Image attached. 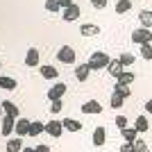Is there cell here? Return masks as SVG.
<instances>
[{"instance_id":"cell-1","label":"cell","mask_w":152,"mask_h":152,"mask_svg":"<svg viewBox=\"0 0 152 152\" xmlns=\"http://www.w3.org/2000/svg\"><path fill=\"white\" fill-rule=\"evenodd\" d=\"M109 61H111V57H109L107 52H102V50H98V52H93L89 57V68L91 70H102V68H107L109 66Z\"/></svg>"},{"instance_id":"cell-2","label":"cell","mask_w":152,"mask_h":152,"mask_svg":"<svg viewBox=\"0 0 152 152\" xmlns=\"http://www.w3.org/2000/svg\"><path fill=\"white\" fill-rule=\"evenodd\" d=\"M132 41L134 43H152V30H148V27H136V30L132 32Z\"/></svg>"},{"instance_id":"cell-3","label":"cell","mask_w":152,"mask_h":152,"mask_svg":"<svg viewBox=\"0 0 152 152\" xmlns=\"http://www.w3.org/2000/svg\"><path fill=\"white\" fill-rule=\"evenodd\" d=\"M61 132H64L61 121L52 118V121H48V123H45V134H50L52 139H59V136H61Z\"/></svg>"},{"instance_id":"cell-4","label":"cell","mask_w":152,"mask_h":152,"mask_svg":"<svg viewBox=\"0 0 152 152\" xmlns=\"http://www.w3.org/2000/svg\"><path fill=\"white\" fill-rule=\"evenodd\" d=\"M57 59L61 64H73L75 61V50H73L70 45H61V48L57 50Z\"/></svg>"},{"instance_id":"cell-5","label":"cell","mask_w":152,"mask_h":152,"mask_svg":"<svg viewBox=\"0 0 152 152\" xmlns=\"http://www.w3.org/2000/svg\"><path fill=\"white\" fill-rule=\"evenodd\" d=\"M64 93H66V84L64 82H57V84H52L50 89H48V100H61Z\"/></svg>"},{"instance_id":"cell-6","label":"cell","mask_w":152,"mask_h":152,"mask_svg":"<svg viewBox=\"0 0 152 152\" xmlns=\"http://www.w3.org/2000/svg\"><path fill=\"white\" fill-rule=\"evenodd\" d=\"M104 141H107V129H104V127H95L93 136H91V143H93L95 148H102Z\"/></svg>"},{"instance_id":"cell-7","label":"cell","mask_w":152,"mask_h":152,"mask_svg":"<svg viewBox=\"0 0 152 152\" xmlns=\"http://www.w3.org/2000/svg\"><path fill=\"white\" fill-rule=\"evenodd\" d=\"M30 125H32V121H27V118H16L14 134H18V136H27V134H30Z\"/></svg>"},{"instance_id":"cell-8","label":"cell","mask_w":152,"mask_h":152,"mask_svg":"<svg viewBox=\"0 0 152 152\" xmlns=\"http://www.w3.org/2000/svg\"><path fill=\"white\" fill-rule=\"evenodd\" d=\"M80 14H82V9H80V5H77V2H73V5L70 7H66V9H64V20H77L80 18Z\"/></svg>"},{"instance_id":"cell-9","label":"cell","mask_w":152,"mask_h":152,"mask_svg":"<svg viewBox=\"0 0 152 152\" xmlns=\"http://www.w3.org/2000/svg\"><path fill=\"white\" fill-rule=\"evenodd\" d=\"M82 114H95L98 116V114H102V104L98 100H86L82 104Z\"/></svg>"},{"instance_id":"cell-10","label":"cell","mask_w":152,"mask_h":152,"mask_svg":"<svg viewBox=\"0 0 152 152\" xmlns=\"http://www.w3.org/2000/svg\"><path fill=\"white\" fill-rule=\"evenodd\" d=\"M14 127H16V118L2 116V127H0V132L5 134V136H9V134H14Z\"/></svg>"},{"instance_id":"cell-11","label":"cell","mask_w":152,"mask_h":152,"mask_svg":"<svg viewBox=\"0 0 152 152\" xmlns=\"http://www.w3.org/2000/svg\"><path fill=\"white\" fill-rule=\"evenodd\" d=\"M80 34H82V37H95V34H100V25L84 23V25H80Z\"/></svg>"},{"instance_id":"cell-12","label":"cell","mask_w":152,"mask_h":152,"mask_svg":"<svg viewBox=\"0 0 152 152\" xmlns=\"http://www.w3.org/2000/svg\"><path fill=\"white\" fill-rule=\"evenodd\" d=\"M2 111H5V116H12V118H20L18 107H16L14 102H9V100H2Z\"/></svg>"},{"instance_id":"cell-13","label":"cell","mask_w":152,"mask_h":152,"mask_svg":"<svg viewBox=\"0 0 152 152\" xmlns=\"http://www.w3.org/2000/svg\"><path fill=\"white\" fill-rule=\"evenodd\" d=\"M61 125H64V129H66V132H82V123L75 121V118H64Z\"/></svg>"},{"instance_id":"cell-14","label":"cell","mask_w":152,"mask_h":152,"mask_svg":"<svg viewBox=\"0 0 152 152\" xmlns=\"http://www.w3.org/2000/svg\"><path fill=\"white\" fill-rule=\"evenodd\" d=\"M25 66H30V68H37V66H39V50H37V48H30V50H27Z\"/></svg>"},{"instance_id":"cell-15","label":"cell","mask_w":152,"mask_h":152,"mask_svg":"<svg viewBox=\"0 0 152 152\" xmlns=\"http://www.w3.org/2000/svg\"><path fill=\"white\" fill-rule=\"evenodd\" d=\"M134 129L139 134L148 132L150 129V121H148V116H136V121H134Z\"/></svg>"},{"instance_id":"cell-16","label":"cell","mask_w":152,"mask_h":152,"mask_svg":"<svg viewBox=\"0 0 152 152\" xmlns=\"http://www.w3.org/2000/svg\"><path fill=\"white\" fill-rule=\"evenodd\" d=\"M139 20H141V27H148V30H152V9H141Z\"/></svg>"},{"instance_id":"cell-17","label":"cell","mask_w":152,"mask_h":152,"mask_svg":"<svg viewBox=\"0 0 152 152\" xmlns=\"http://www.w3.org/2000/svg\"><path fill=\"white\" fill-rule=\"evenodd\" d=\"M18 86V82L14 80V77H9V75H0V89H5V91H14Z\"/></svg>"},{"instance_id":"cell-18","label":"cell","mask_w":152,"mask_h":152,"mask_svg":"<svg viewBox=\"0 0 152 152\" xmlns=\"http://www.w3.org/2000/svg\"><path fill=\"white\" fill-rule=\"evenodd\" d=\"M39 73H41V77H43V80H57V77H59V73H57V68H55V66H41V68H39Z\"/></svg>"},{"instance_id":"cell-19","label":"cell","mask_w":152,"mask_h":152,"mask_svg":"<svg viewBox=\"0 0 152 152\" xmlns=\"http://www.w3.org/2000/svg\"><path fill=\"white\" fill-rule=\"evenodd\" d=\"M89 73H91L89 64H80V66L75 68V77L80 80V82H86V80H89Z\"/></svg>"},{"instance_id":"cell-20","label":"cell","mask_w":152,"mask_h":152,"mask_svg":"<svg viewBox=\"0 0 152 152\" xmlns=\"http://www.w3.org/2000/svg\"><path fill=\"white\" fill-rule=\"evenodd\" d=\"M107 70H109L114 77H118L123 70H125V66L121 64V59H111V61H109V66H107Z\"/></svg>"},{"instance_id":"cell-21","label":"cell","mask_w":152,"mask_h":152,"mask_svg":"<svg viewBox=\"0 0 152 152\" xmlns=\"http://www.w3.org/2000/svg\"><path fill=\"white\" fill-rule=\"evenodd\" d=\"M134 80H136V75H134L132 70H123L121 75L116 77V82H118V84H125V86H129V84H132Z\"/></svg>"},{"instance_id":"cell-22","label":"cell","mask_w":152,"mask_h":152,"mask_svg":"<svg viewBox=\"0 0 152 152\" xmlns=\"http://www.w3.org/2000/svg\"><path fill=\"white\" fill-rule=\"evenodd\" d=\"M43 132H45V123H41V121H32L30 134H27V136H39V134H43Z\"/></svg>"},{"instance_id":"cell-23","label":"cell","mask_w":152,"mask_h":152,"mask_svg":"<svg viewBox=\"0 0 152 152\" xmlns=\"http://www.w3.org/2000/svg\"><path fill=\"white\" fill-rule=\"evenodd\" d=\"M20 150H23V141H20V136L7 141V152H20Z\"/></svg>"},{"instance_id":"cell-24","label":"cell","mask_w":152,"mask_h":152,"mask_svg":"<svg viewBox=\"0 0 152 152\" xmlns=\"http://www.w3.org/2000/svg\"><path fill=\"white\" fill-rule=\"evenodd\" d=\"M121 134H123V139H125V143H134L139 132H136L134 127H125V129H121Z\"/></svg>"},{"instance_id":"cell-25","label":"cell","mask_w":152,"mask_h":152,"mask_svg":"<svg viewBox=\"0 0 152 152\" xmlns=\"http://www.w3.org/2000/svg\"><path fill=\"white\" fill-rule=\"evenodd\" d=\"M132 9V0H118L116 2V14H127Z\"/></svg>"},{"instance_id":"cell-26","label":"cell","mask_w":152,"mask_h":152,"mask_svg":"<svg viewBox=\"0 0 152 152\" xmlns=\"http://www.w3.org/2000/svg\"><path fill=\"white\" fill-rule=\"evenodd\" d=\"M114 93H118L121 98H129V95H132V91H129V86H125V84H118V82H116Z\"/></svg>"},{"instance_id":"cell-27","label":"cell","mask_w":152,"mask_h":152,"mask_svg":"<svg viewBox=\"0 0 152 152\" xmlns=\"http://www.w3.org/2000/svg\"><path fill=\"white\" fill-rule=\"evenodd\" d=\"M141 57L145 61H152V43H143L141 45Z\"/></svg>"},{"instance_id":"cell-28","label":"cell","mask_w":152,"mask_h":152,"mask_svg":"<svg viewBox=\"0 0 152 152\" xmlns=\"http://www.w3.org/2000/svg\"><path fill=\"white\" fill-rule=\"evenodd\" d=\"M43 7H45L50 14H57L59 9H61V7H59V0H45V5H43Z\"/></svg>"},{"instance_id":"cell-29","label":"cell","mask_w":152,"mask_h":152,"mask_svg":"<svg viewBox=\"0 0 152 152\" xmlns=\"http://www.w3.org/2000/svg\"><path fill=\"white\" fill-rule=\"evenodd\" d=\"M134 152H150V145H148L145 141L136 139V141H134Z\"/></svg>"},{"instance_id":"cell-30","label":"cell","mask_w":152,"mask_h":152,"mask_svg":"<svg viewBox=\"0 0 152 152\" xmlns=\"http://www.w3.org/2000/svg\"><path fill=\"white\" fill-rule=\"evenodd\" d=\"M118 59H121V64H123V66H125V68H127V66H132V64H134V55H132V52H123V55H121V57H118Z\"/></svg>"},{"instance_id":"cell-31","label":"cell","mask_w":152,"mask_h":152,"mask_svg":"<svg viewBox=\"0 0 152 152\" xmlns=\"http://www.w3.org/2000/svg\"><path fill=\"white\" fill-rule=\"evenodd\" d=\"M123 102H125V98H121L118 93H114V95H111V100H109V104H111L114 109H121V107H123Z\"/></svg>"},{"instance_id":"cell-32","label":"cell","mask_w":152,"mask_h":152,"mask_svg":"<svg viewBox=\"0 0 152 152\" xmlns=\"http://www.w3.org/2000/svg\"><path fill=\"white\" fill-rule=\"evenodd\" d=\"M64 109V100H52L50 102V114H61Z\"/></svg>"},{"instance_id":"cell-33","label":"cell","mask_w":152,"mask_h":152,"mask_svg":"<svg viewBox=\"0 0 152 152\" xmlns=\"http://www.w3.org/2000/svg\"><path fill=\"white\" fill-rule=\"evenodd\" d=\"M116 125H118V129H125L127 127V118L125 116H118V118H116Z\"/></svg>"},{"instance_id":"cell-34","label":"cell","mask_w":152,"mask_h":152,"mask_svg":"<svg viewBox=\"0 0 152 152\" xmlns=\"http://www.w3.org/2000/svg\"><path fill=\"white\" fill-rule=\"evenodd\" d=\"M91 5H93L95 9H104V7H107V0H91Z\"/></svg>"},{"instance_id":"cell-35","label":"cell","mask_w":152,"mask_h":152,"mask_svg":"<svg viewBox=\"0 0 152 152\" xmlns=\"http://www.w3.org/2000/svg\"><path fill=\"white\" fill-rule=\"evenodd\" d=\"M121 152H134V143H123Z\"/></svg>"},{"instance_id":"cell-36","label":"cell","mask_w":152,"mask_h":152,"mask_svg":"<svg viewBox=\"0 0 152 152\" xmlns=\"http://www.w3.org/2000/svg\"><path fill=\"white\" fill-rule=\"evenodd\" d=\"M73 5V0H59V7H61V9H66V7H70Z\"/></svg>"},{"instance_id":"cell-37","label":"cell","mask_w":152,"mask_h":152,"mask_svg":"<svg viewBox=\"0 0 152 152\" xmlns=\"http://www.w3.org/2000/svg\"><path fill=\"white\" fill-rule=\"evenodd\" d=\"M34 152H50V148H48V145H37Z\"/></svg>"},{"instance_id":"cell-38","label":"cell","mask_w":152,"mask_h":152,"mask_svg":"<svg viewBox=\"0 0 152 152\" xmlns=\"http://www.w3.org/2000/svg\"><path fill=\"white\" fill-rule=\"evenodd\" d=\"M145 111H148V114H152V98H150V100H145Z\"/></svg>"},{"instance_id":"cell-39","label":"cell","mask_w":152,"mask_h":152,"mask_svg":"<svg viewBox=\"0 0 152 152\" xmlns=\"http://www.w3.org/2000/svg\"><path fill=\"white\" fill-rule=\"evenodd\" d=\"M20 152H34V148H23Z\"/></svg>"},{"instance_id":"cell-40","label":"cell","mask_w":152,"mask_h":152,"mask_svg":"<svg viewBox=\"0 0 152 152\" xmlns=\"http://www.w3.org/2000/svg\"><path fill=\"white\" fill-rule=\"evenodd\" d=\"M0 114H2V102H0Z\"/></svg>"},{"instance_id":"cell-41","label":"cell","mask_w":152,"mask_h":152,"mask_svg":"<svg viewBox=\"0 0 152 152\" xmlns=\"http://www.w3.org/2000/svg\"><path fill=\"white\" fill-rule=\"evenodd\" d=\"M0 68H2V61H0Z\"/></svg>"}]
</instances>
